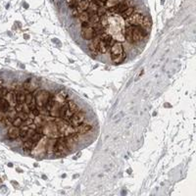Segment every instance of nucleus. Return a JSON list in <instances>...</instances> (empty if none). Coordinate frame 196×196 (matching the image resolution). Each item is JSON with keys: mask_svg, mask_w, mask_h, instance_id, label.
Wrapping results in <instances>:
<instances>
[{"mask_svg": "<svg viewBox=\"0 0 196 196\" xmlns=\"http://www.w3.org/2000/svg\"><path fill=\"white\" fill-rule=\"evenodd\" d=\"M33 102V96L32 93L28 92L27 95H26V100H25V103L28 104V105H30Z\"/></svg>", "mask_w": 196, "mask_h": 196, "instance_id": "21", "label": "nucleus"}, {"mask_svg": "<svg viewBox=\"0 0 196 196\" xmlns=\"http://www.w3.org/2000/svg\"><path fill=\"white\" fill-rule=\"evenodd\" d=\"M89 4H90L89 3V0H81V1L76 6V9L81 14V12L88 10V8L89 7Z\"/></svg>", "mask_w": 196, "mask_h": 196, "instance_id": "9", "label": "nucleus"}, {"mask_svg": "<svg viewBox=\"0 0 196 196\" xmlns=\"http://www.w3.org/2000/svg\"><path fill=\"white\" fill-rule=\"evenodd\" d=\"M36 88H37V84L36 82V81L33 80V78H28V80L24 82V88L26 90H28L29 92H30V91H33Z\"/></svg>", "mask_w": 196, "mask_h": 196, "instance_id": "7", "label": "nucleus"}, {"mask_svg": "<svg viewBox=\"0 0 196 196\" xmlns=\"http://www.w3.org/2000/svg\"><path fill=\"white\" fill-rule=\"evenodd\" d=\"M84 121H85V115L82 112L78 111V112H76L75 114L72 116L71 120H70L69 122H71L74 127H77V126H78V125L84 123Z\"/></svg>", "mask_w": 196, "mask_h": 196, "instance_id": "5", "label": "nucleus"}, {"mask_svg": "<svg viewBox=\"0 0 196 196\" xmlns=\"http://www.w3.org/2000/svg\"><path fill=\"white\" fill-rule=\"evenodd\" d=\"M67 103H68L69 109H70V110H72L74 113L81 111V110H80V107H78V106H77V104H76L75 102H74V101H71V100H70V101H68Z\"/></svg>", "mask_w": 196, "mask_h": 196, "instance_id": "18", "label": "nucleus"}, {"mask_svg": "<svg viewBox=\"0 0 196 196\" xmlns=\"http://www.w3.org/2000/svg\"><path fill=\"white\" fill-rule=\"evenodd\" d=\"M23 122H24V120L22 119L21 117H15L14 120H13V122H12V125L15 126V127H21L22 124H23Z\"/></svg>", "mask_w": 196, "mask_h": 196, "instance_id": "20", "label": "nucleus"}, {"mask_svg": "<svg viewBox=\"0 0 196 196\" xmlns=\"http://www.w3.org/2000/svg\"><path fill=\"white\" fill-rule=\"evenodd\" d=\"M141 27L142 28H144L146 29L149 30L150 28H151V26H152V20H151V17L150 15H146L143 17V20H142V23H141Z\"/></svg>", "mask_w": 196, "mask_h": 196, "instance_id": "12", "label": "nucleus"}, {"mask_svg": "<svg viewBox=\"0 0 196 196\" xmlns=\"http://www.w3.org/2000/svg\"><path fill=\"white\" fill-rule=\"evenodd\" d=\"M16 100L18 104H24L25 100H26V94L22 91H19V92L16 93Z\"/></svg>", "mask_w": 196, "mask_h": 196, "instance_id": "17", "label": "nucleus"}, {"mask_svg": "<svg viewBox=\"0 0 196 196\" xmlns=\"http://www.w3.org/2000/svg\"><path fill=\"white\" fill-rule=\"evenodd\" d=\"M72 10V17H74V18H76V17H78V15H80V13L77 12V10L76 9V7L75 8H73Z\"/></svg>", "mask_w": 196, "mask_h": 196, "instance_id": "25", "label": "nucleus"}, {"mask_svg": "<svg viewBox=\"0 0 196 196\" xmlns=\"http://www.w3.org/2000/svg\"><path fill=\"white\" fill-rule=\"evenodd\" d=\"M100 1L103 2V3H105V2H106V0H100Z\"/></svg>", "mask_w": 196, "mask_h": 196, "instance_id": "27", "label": "nucleus"}, {"mask_svg": "<svg viewBox=\"0 0 196 196\" xmlns=\"http://www.w3.org/2000/svg\"><path fill=\"white\" fill-rule=\"evenodd\" d=\"M9 93V90L4 86H0V98H5L7 96V94Z\"/></svg>", "mask_w": 196, "mask_h": 196, "instance_id": "22", "label": "nucleus"}, {"mask_svg": "<svg viewBox=\"0 0 196 196\" xmlns=\"http://www.w3.org/2000/svg\"><path fill=\"white\" fill-rule=\"evenodd\" d=\"M81 23H89V19H90V15L88 11H84L81 12L77 17Z\"/></svg>", "mask_w": 196, "mask_h": 196, "instance_id": "14", "label": "nucleus"}, {"mask_svg": "<svg viewBox=\"0 0 196 196\" xmlns=\"http://www.w3.org/2000/svg\"><path fill=\"white\" fill-rule=\"evenodd\" d=\"M10 108V103L6 98H0V111L7 112Z\"/></svg>", "mask_w": 196, "mask_h": 196, "instance_id": "13", "label": "nucleus"}, {"mask_svg": "<svg viewBox=\"0 0 196 196\" xmlns=\"http://www.w3.org/2000/svg\"><path fill=\"white\" fill-rule=\"evenodd\" d=\"M20 136V128L13 126L8 129V137L10 139H17Z\"/></svg>", "mask_w": 196, "mask_h": 196, "instance_id": "8", "label": "nucleus"}, {"mask_svg": "<svg viewBox=\"0 0 196 196\" xmlns=\"http://www.w3.org/2000/svg\"><path fill=\"white\" fill-rule=\"evenodd\" d=\"M24 5H25V7H26V8H29V5H28L27 3H24Z\"/></svg>", "mask_w": 196, "mask_h": 196, "instance_id": "26", "label": "nucleus"}, {"mask_svg": "<svg viewBox=\"0 0 196 196\" xmlns=\"http://www.w3.org/2000/svg\"><path fill=\"white\" fill-rule=\"evenodd\" d=\"M111 51V60L116 64H120L126 59V53L124 50V47L121 43H114L112 44L110 49Z\"/></svg>", "mask_w": 196, "mask_h": 196, "instance_id": "1", "label": "nucleus"}, {"mask_svg": "<svg viewBox=\"0 0 196 196\" xmlns=\"http://www.w3.org/2000/svg\"><path fill=\"white\" fill-rule=\"evenodd\" d=\"M92 129L90 125H85V124H81L76 127V129H77V133H80V134H82V133H85L89 132V130Z\"/></svg>", "mask_w": 196, "mask_h": 196, "instance_id": "10", "label": "nucleus"}, {"mask_svg": "<svg viewBox=\"0 0 196 196\" xmlns=\"http://www.w3.org/2000/svg\"><path fill=\"white\" fill-rule=\"evenodd\" d=\"M143 16L140 13H133L132 16H129L127 19L129 23L132 26H140L143 20Z\"/></svg>", "mask_w": 196, "mask_h": 196, "instance_id": "6", "label": "nucleus"}, {"mask_svg": "<svg viewBox=\"0 0 196 196\" xmlns=\"http://www.w3.org/2000/svg\"><path fill=\"white\" fill-rule=\"evenodd\" d=\"M40 138H41V134L39 133V132H34L33 134V136L30 137V139H32V140H33L34 142H36V143H38V141L40 140Z\"/></svg>", "mask_w": 196, "mask_h": 196, "instance_id": "23", "label": "nucleus"}, {"mask_svg": "<svg viewBox=\"0 0 196 196\" xmlns=\"http://www.w3.org/2000/svg\"><path fill=\"white\" fill-rule=\"evenodd\" d=\"M50 97V93L46 90H39L36 95V102L38 108H42L46 105L47 100Z\"/></svg>", "mask_w": 196, "mask_h": 196, "instance_id": "3", "label": "nucleus"}, {"mask_svg": "<svg viewBox=\"0 0 196 196\" xmlns=\"http://www.w3.org/2000/svg\"><path fill=\"white\" fill-rule=\"evenodd\" d=\"M30 111H32V114H33V117H37L39 115V113H40V111H39L38 109H36V108H33Z\"/></svg>", "mask_w": 196, "mask_h": 196, "instance_id": "24", "label": "nucleus"}, {"mask_svg": "<svg viewBox=\"0 0 196 196\" xmlns=\"http://www.w3.org/2000/svg\"><path fill=\"white\" fill-rule=\"evenodd\" d=\"M81 36L85 40H91L95 36H97V33L95 32L92 26H90L88 23H81Z\"/></svg>", "mask_w": 196, "mask_h": 196, "instance_id": "2", "label": "nucleus"}, {"mask_svg": "<svg viewBox=\"0 0 196 196\" xmlns=\"http://www.w3.org/2000/svg\"><path fill=\"white\" fill-rule=\"evenodd\" d=\"M37 145V143L36 142H34L33 140H32V139H28V140H26L24 142V144H23V149L25 151H30V150H33L34 147H36Z\"/></svg>", "mask_w": 196, "mask_h": 196, "instance_id": "11", "label": "nucleus"}, {"mask_svg": "<svg viewBox=\"0 0 196 196\" xmlns=\"http://www.w3.org/2000/svg\"><path fill=\"white\" fill-rule=\"evenodd\" d=\"M136 12V8H134L133 6H130V7H129V8H127L123 13H122V16L124 17V18H126V19H128L129 16H132L133 13Z\"/></svg>", "mask_w": 196, "mask_h": 196, "instance_id": "15", "label": "nucleus"}, {"mask_svg": "<svg viewBox=\"0 0 196 196\" xmlns=\"http://www.w3.org/2000/svg\"><path fill=\"white\" fill-rule=\"evenodd\" d=\"M55 143H56L55 139H50L49 141H46L45 148H46L47 153H52V152H53V148H54Z\"/></svg>", "mask_w": 196, "mask_h": 196, "instance_id": "16", "label": "nucleus"}, {"mask_svg": "<svg viewBox=\"0 0 196 196\" xmlns=\"http://www.w3.org/2000/svg\"><path fill=\"white\" fill-rule=\"evenodd\" d=\"M120 2H119V0H106V2H105V6L107 7V8H114V7H116L118 4H119Z\"/></svg>", "mask_w": 196, "mask_h": 196, "instance_id": "19", "label": "nucleus"}, {"mask_svg": "<svg viewBox=\"0 0 196 196\" xmlns=\"http://www.w3.org/2000/svg\"><path fill=\"white\" fill-rule=\"evenodd\" d=\"M53 152L56 154H67L69 152V149L66 146V143H65V138L63 136H61L58 140H56Z\"/></svg>", "mask_w": 196, "mask_h": 196, "instance_id": "4", "label": "nucleus"}]
</instances>
